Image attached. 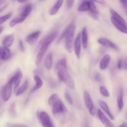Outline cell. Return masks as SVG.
I'll use <instances>...</instances> for the list:
<instances>
[{
	"label": "cell",
	"mask_w": 127,
	"mask_h": 127,
	"mask_svg": "<svg viewBox=\"0 0 127 127\" xmlns=\"http://www.w3.org/2000/svg\"><path fill=\"white\" fill-rule=\"evenodd\" d=\"M51 107H52V113L55 115L58 114H65L68 112L67 108L60 99L57 100Z\"/></svg>",
	"instance_id": "ba28073f"
},
{
	"label": "cell",
	"mask_w": 127,
	"mask_h": 127,
	"mask_svg": "<svg viewBox=\"0 0 127 127\" xmlns=\"http://www.w3.org/2000/svg\"><path fill=\"white\" fill-rule=\"evenodd\" d=\"M60 99L59 96L58 95V94H53L50 96V97L48 98V105L50 107H52L57 100H58Z\"/></svg>",
	"instance_id": "f1b7e54d"
},
{
	"label": "cell",
	"mask_w": 127,
	"mask_h": 127,
	"mask_svg": "<svg viewBox=\"0 0 127 127\" xmlns=\"http://www.w3.org/2000/svg\"><path fill=\"white\" fill-rule=\"evenodd\" d=\"M57 35H58L57 31H54L51 32L49 35H48L44 38V40L42 42V43L41 44L40 48L39 51L37 53V57H36L35 63L37 66H39L40 65L43 57H44L45 54L48 50V48L50 45L51 43L53 42V40L55 39L56 37H57Z\"/></svg>",
	"instance_id": "7a4b0ae2"
},
{
	"label": "cell",
	"mask_w": 127,
	"mask_h": 127,
	"mask_svg": "<svg viewBox=\"0 0 127 127\" xmlns=\"http://www.w3.org/2000/svg\"><path fill=\"white\" fill-rule=\"evenodd\" d=\"M117 68L119 69H127V56L119 60L117 62Z\"/></svg>",
	"instance_id": "83f0119b"
},
{
	"label": "cell",
	"mask_w": 127,
	"mask_h": 127,
	"mask_svg": "<svg viewBox=\"0 0 127 127\" xmlns=\"http://www.w3.org/2000/svg\"><path fill=\"white\" fill-rule=\"evenodd\" d=\"M19 48L20 50L21 51V52H24L25 50V48H24V43H23V42H22L21 40H20L19 42Z\"/></svg>",
	"instance_id": "d590c367"
},
{
	"label": "cell",
	"mask_w": 127,
	"mask_h": 127,
	"mask_svg": "<svg viewBox=\"0 0 127 127\" xmlns=\"http://www.w3.org/2000/svg\"><path fill=\"white\" fill-rule=\"evenodd\" d=\"M91 1H84L80 4L79 7H78V11L79 12H88L90 11L91 6Z\"/></svg>",
	"instance_id": "d6986e66"
},
{
	"label": "cell",
	"mask_w": 127,
	"mask_h": 127,
	"mask_svg": "<svg viewBox=\"0 0 127 127\" xmlns=\"http://www.w3.org/2000/svg\"><path fill=\"white\" fill-rule=\"evenodd\" d=\"M119 127H127V124L125 122L123 123V124H121Z\"/></svg>",
	"instance_id": "74e56055"
},
{
	"label": "cell",
	"mask_w": 127,
	"mask_h": 127,
	"mask_svg": "<svg viewBox=\"0 0 127 127\" xmlns=\"http://www.w3.org/2000/svg\"><path fill=\"white\" fill-rule=\"evenodd\" d=\"M57 74H58V79H60V81L64 83L70 89H75V83H74V81L71 77V76L70 75V74L69 73L67 68L66 69H63L60 71H58Z\"/></svg>",
	"instance_id": "277c9868"
},
{
	"label": "cell",
	"mask_w": 127,
	"mask_h": 127,
	"mask_svg": "<svg viewBox=\"0 0 127 127\" xmlns=\"http://www.w3.org/2000/svg\"><path fill=\"white\" fill-rule=\"evenodd\" d=\"M6 6H3V7H1V8H0V13H1V12H2V11H3V10L5 8H6Z\"/></svg>",
	"instance_id": "f35d334b"
},
{
	"label": "cell",
	"mask_w": 127,
	"mask_h": 127,
	"mask_svg": "<svg viewBox=\"0 0 127 127\" xmlns=\"http://www.w3.org/2000/svg\"><path fill=\"white\" fill-rule=\"evenodd\" d=\"M100 89V93L102 94V95H103L105 97H109L110 96V93H109L108 89L105 88L104 86H101L99 88Z\"/></svg>",
	"instance_id": "f546056e"
},
{
	"label": "cell",
	"mask_w": 127,
	"mask_h": 127,
	"mask_svg": "<svg viewBox=\"0 0 127 127\" xmlns=\"http://www.w3.org/2000/svg\"><path fill=\"white\" fill-rule=\"evenodd\" d=\"M99 104L100 107L101 108V109L103 110V111H104V112L108 115V117L110 118V120H114V119H115V117H114V115H113V114L111 113V112H110L107 104L105 101H104V100H99Z\"/></svg>",
	"instance_id": "9a60e30c"
},
{
	"label": "cell",
	"mask_w": 127,
	"mask_h": 127,
	"mask_svg": "<svg viewBox=\"0 0 127 127\" xmlns=\"http://www.w3.org/2000/svg\"><path fill=\"white\" fill-rule=\"evenodd\" d=\"M67 68V63L66 60L65 58H62L58 62H57V64H56V69L57 71L61 70L63 69H66Z\"/></svg>",
	"instance_id": "4316f807"
},
{
	"label": "cell",
	"mask_w": 127,
	"mask_h": 127,
	"mask_svg": "<svg viewBox=\"0 0 127 127\" xmlns=\"http://www.w3.org/2000/svg\"><path fill=\"white\" fill-rule=\"evenodd\" d=\"M63 3V0L56 1L55 3L52 6V7H51L49 11L50 15H51V16H54V15L57 14L58 13V11H59L60 7H62Z\"/></svg>",
	"instance_id": "ffe728a7"
},
{
	"label": "cell",
	"mask_w": 127,
	"mask_h": 127,
	"mask_svg": "<svg viewBox=\"0 0 127 127\" xmlns=\"http://www.w3.org/2000/svg\"><path fill=\"white\" fill-rule=\"evenodd\" d=\"M83 99H84V104L87 109L89 110V113L92 116H94L95 115V109L94 107V103L92 100L90 94H89L87 91H85L83 93Z\"/></svg>",
	"instance_id": "52a82bcc"
},
{
	"label": "cell",
	"mask_w": 127,
	"mask_h": 127,
	"mask_svg": "<svg viewBox=\"0 0 127 127\" xmlns=\"http://www.w3.org/2000/svg\"><path fill=\"white\" fill-rule=\"evenodd\" d=\"M11 57H12V53H11L10 50L9 48H4V47H2V53H1L0 60H1L6 61L9 60Z\"/></svg>",
	"instance_id": "603a6c76"
},
{
	"label": "cell",
	"mask_w": 127,
	"mask_h": 127,
	"mask_svg": "<svg viewBox=\"0 0 127 127\" xmlns=\"http://www.w3.org/2000/svg\"><path fill=\"white\" fill-rule=\"evenodd\" d=\"M76 31V25L74 22H72L66 28L59 38L58 42H60L63 38L65 39V48L67 52L71 53L73 50V44L74 42V33Z\"/></svg>",
	"instance_id": "6da1fadb"
},
{
	"label": "cell",
	"mask_w": 127,
	"mask_h": 127,
	"mask_svg": "<svg viewBox=\"0 0 127 127\" xmlns=\"http://www.w3.org/2000/svg\"><path fill=\"white\" fill-rule=\"evenodd\" d=\"M120 3L124 7L127 9V1H120Z\"/></svg>",
	"instance_id": "8d00e7d4"
},
{
	"label": "cell",
	"mask_w": 127,
	"mask_h": 127,
	"mask_svg": "<svg viewBox=\"0 0 127 127\" xmlns=\"http://www.w3.org/2000/svg\"><path fill=\"white\" fill-rule=\"evenodd\" d=\"M84 127H89V125H86V126Z\"/></svg>",
	"instance_id": "ee69618b"
},
{
	"label": "cell",
	"mask_w": 127,
	"mask_h": 127,
	"mask_svg": "<svg viewBox=\"0 0 127 127\" xmlns=\"http://www.w3.org/2000/svg\"><path fill=\"white\" fill-rule=\"evenodd\" d=\"M74 3V1H66V8L68 9H70L72 8L73 6V4Z\"/></svg>",
	"instance_id": "d6a6232c"
},
{
	"label": "cell",
	"mask_w": 127,
	"mask_h": 127,
	"mask_svg": "<svg viewBox=\"0 0 127 127\" xmlns=\"http://www.w3.org/2000/svg\"><path fill=\"white\" fill-rule=\"evenodd\" d=\"M81 33H78L74 40L73 47L76 56L78 59L80 58L81 53Z\"/></svg>",
	"instance_id": "30bf717a"
},
{
	"label": "cell",
	"mask_w": 127,
	"mask_h": 127,
	"mask_svg": "<svg viewBox=\"0 0 127 127\" xmlns=\"http://www.w3.org/2000/svg\"><path fill=\"white\" fill-rule=\"evenodd\" d=\"M110 56L109 55H105L102 58L99 64V68L102 70H105L109 66V64L110 62Z\"/></svg>",
	"instance_id": "ac0fdd59"
},
{
	"label": "cell",
	"mask_w": 127,
	"mask_h": 127,
	"mask_svg": "<svg viewBox=\"0 0 127 127\" xmlns=\"http://www.w3.org/2000/svg\"><path fill=\"white\" fill-rule=\"evenodd\" d=\"M2 47H1V46H0V57H1V53H2Z\"/></svg>",
	"instance_id": "60d3db41"
},
{
	"label": "cell",
	"mask_w": 127,
	"mask_h": 127,
	"mask_svg": "<svg viewBox=\"0 0 127 127\" xmlns=\"http://www.w3.org/2000/svg\"><path fill=\"white\" fill-rule=\"evenodd\" d=\"M13 83L10 79L9 81L4 86L1 90V95L4 102H7L9 100L12 95Z\"/></svg>",
	"instance_id": "5b68a950"
},
{
	"label": "cell",
	"mask_w": 127,
	"mask_h": 127,
	"mask_svg": "<svg viewBox=\"0 0 127 127\" xmlns=\"http://www.w3.org/2000/svg\"><path fill=\"white\" fill-rule=\"evenodd\" d=\"M7 126L9 127H29L25 125H22V124H9L7 125Z\"/></svg>",
	"instance_id": "e575fe53"
},
{
	"label": "cell",
	"mask_w": 127,
	"mask_h": 127,
	"mask_svg": "<svg viewBox=\"0 0 127 127\" xmlns=\"http://www.w3.org/2000/svg\"><path fill=\"white\" fill-rule=\"evenodd\" d=\"M97 114L99 120L105 127H116L112 123V122L105 116V114L102 112L100 109H98L97 111Z\"/></svg>",
	"instance_id": "7c38bea8"
},
{
	"label": "cell",
	"mask_w": 127,
	"mask_h": 127,
	"mask_svg": "<svg viewBox=\"0 0 127 127\" xmlns=\"http://www.w3.org/2000/svg\"><path fill=\"white\" fill-rule=\"evenodd\" d=\"M34 80L35 81V86L31 89V93H33V92L36 91L38 90V89H40L43 86V81H42V79H41L40 77L38 75H35L34 76Z\"/></svg>",
	"instance_id": "cb8c5ba5"
},
{
	"label": "cell",
	"mask_w": 127,
	"mask_h": 127,
	"mask_svg": "<svg viewBox=\"0 0 127 127\" xmlns=\"http://www.w3.org/2000/svg\"><path fill=\"white\" fill-rule=\"evenodd\" d=\"M81 40L83 48H86L88 46V33L86 27H83L81 33Z\"/></svg>",
	"instance_id": "e0dca14e"
},
{
	"label": "cell",
	"mask_w": 127,
	"mask_h": 127,
	"mask_svg": "<svg viewBox=\"0 0 127 127\" xmlns=\"http://www.w3.org/2000/svg\"><path fill=\"white\" fill-rule=\"evenodd\" d=\"M53 66V55L48 53L44 60V66L47 70H50Z\"/></svg>",
	"instance_id": "7402d4cb"
},
{
	"label": "cell",
	"mask_w": 127,
	"mask_h": 127,
	"mask_svg": "<svg viewBox=\"0 0 127 127\" xmlns=\"http://www.w3.org/2000/svg\"><path fill=\"white\" fill-rule=\"evenodd\" d=\"M26 18H27V17H26V16H24V15L20 14L19 15V16H17V17H15V18H14L13 19L11 20V21L10 22V23H9V26L11 27H14L16 25L23 22L26 19Z\"/></svg>",
	"instance_id": "44dd1931"
},
{
	"label": "cell",
	"mask_w": 127,
	"mask_h": 127,
	"mask_svg": "<svg viewBox=\"0 0 127 127\" xmlns=\"http://www.w3.org/2000/svg\"><path fill=\"white\" fill-rule=\"evenodd\" d=\"M40 35V31H37L35 32H32V33H30L26 37V42L29 43V44L32 45L34 44L36 42H37V39L39 37Z\"/></svg>",
	"instance_id": "5bb4252c"
},
{
	"label": "cell",
	"mask_w": 127,
	"mask_h": 127,
	"mask_svg": "<svg viewBox=\"0 0 127 127\" xmlns=\"http://www.w3.org/2000/svg\"><path fill=\"white\" fill-rule=\"evenodd\" d=\"M4 30V27L3 26H0V34L2 33V32Z\"/></svg>",
	"instance_id": "ab89813d"
},
{
	"label": "cell",
	"mask_w": 127,
	"mask_h": 127,
	"mask_svg": "<svg viewBox=\"0 0 127 127\" xmlns=\"http://www.w3.org/2000/svg\"><path fill=\"white\" fill-rule=\"evenodd\" d=\"M29 86V81L27 80H26L24 82L23 84H22L21 86H20L19 88H17L16 91V95L17 96H19V95H21L22 93H24L25 91H26L28 88Z\"/></svg>",
	"instance_id": "d4e9b609"
},
{
	"label": "cell",
	"mask_w": 127,
	"mask_h": 127,
	"mask_svg": "<svg viewBox=\"0 0 127 127\" xmlns=\"http://www.w3.org/2000/svg\"><path fill=\"white\" fill-rule=\"evenodd\" d=\"M94 79H95V81L98 82V83H100L102 81L101 75L98 73H95V74L94 75Z\"/></svg>",
	"instance_id": "836d02e7"
},
{
	"label": "cell",
	"mask_w": 127,
	"mask_h": 127,
	"mask_svg": "<svg viewBox=\"0 0 127 127\" xmlns=\"http://www.w3.org/2000/svg\"><path fill=\"white\" fill-rule=\"evenodd\" d=\"M22 79V71H21V69H18L16 71V73H14L13 76H12V78H11V81H12L14 86V89L15 91H16V89L19 88L20 85V83H21V81Z\"/></svg>",
	"instance_id": "8fae6325"
},
{
	"label": "cell",
	"mask_w": 127,
	"mask_h": 127,
	"mask_svg": "<svg viewBox=\"0 0 127 127\" xmlns=\"http://www.w3.org/2000/svg\"><path fill=\"white\" fill-rule=\"evenodd\" d=\"M15 35L13 33H11V34H9L7 35H6L4 37V38L2 40V46L4 48H9L13 43L14 40Z\"/></svg>",
	"instance_id": "2e32d148"
},
{
	"label": "cell",
	"mask_w": 127,
	"mask_h": 127,
	"mask_svg": "<svg viewBox=\"0 0 127 127\" xmlns=\"http://www.w3.org/2000/svg\"><path fill=\"white\" fill-rule=\"evenodd\" d=\"M110 12L111 14V22L114 26L124 33L127 34V23L125 20L115 10L110 9Z\"/></svg>",
	"instance_id": "3957f363"
},
{
	"label": "cell",
	"mask_w": 127,
	"mask_h": 127,
	"mask_svg": "<svg viewBox=\"0 0 127 127\" xmlns=\"http://www.w3.org/2000/svg\"><path fill=\"white\" fill-rule=\"evenodd\" d=\"M4 1H1V0H0V5L2 4V3H4Z\"/></svg>",
	"instance_id": "b9f144b4"
},
{
	"label": "cell",
	"mask_w": 127,
	"mask_h": 127,
	"mask_svg": "<svg viewBox=\"0 0 127 127\" xmlns=\"http://www.w3.org/2000/svg\"><path fill=\"white\" fill-rule=\"evenodd\" d=\"M125 13H126V14L127 16V9H125Z\"/></svg>",
	"instance_id": "7bdbcfd3"
},
{
	"label": "cell",
	"mask_w": 127,
	"mask_h": 127,
	"mask_svg": "<svg viewBox=\"0 0 127 127\" xmlns=\"http://www.w3.org/2000/svg\"><path fill=\"white\" fill-rule=\"evenodd\" d=\"M32 10V6L31 4L30 3H27L24 5V7L22 8V11H21V14L24 15V16H26V17H28L29 16V14H31V11Z\"/></svg>",
	"instance_id": "484cf974"
},
{
	"label": "cell",
	"mask_w": 127,
	"mask_h": 127,
	"mask_svg": "<svg viewBox=\"0 0 127 127\" xmlns=\"http://www.w3.org/2000/svg\"><path fill=\"white\" fill-rule=\"evenodd\" d=\"M124 89L122 87L119 88V92H118L117 99V103L118 109L120 112L123 110V108L124 106Z\"/></svg>",
	"instance_id": "4fadbf2b"
},
{
	"label": "cell",
	"mask_w": 127,
	"mask_h": 127,
	"mask_svg": "<svg viewBox=\"0 0 127 127\" xmlns=\"http://www.w3.org/2000/svg\"><path fill=\"white\" fill-rule=\"evenodd\" d=\"M38 119L42 127H55L48 113L41 111L38 113Z\"/></svg>",
	"instance_id": "8992f818"
},
{
	"label": "cell",
	"mask_w": 127,
	"mask_h": 127,
	"mask_svg": "<svg viewBox=\"0 0 127 127\" xmlns=\"http://www.w3.org/2000/svg\"><path fill=\"white\" fill-rule=\"evenodd\" d=\"M12 12H11L6 14L4 15V16H1V17H0V25L3 24L4 22H5L6 21H7L8 19H9L11 17V16H12Z\"/></svg>",
	"instance_id": "4dcf8cb0"
},
{
	"label": "cell",
	"mask_w": 127,
	"mask_h": 127,
	"mask_svg": "<svg viewBox=\"0 0 127 127\" xmlns=\"http://www.w3.org/2000/svg\"><path fill=\"white\" fill-rule=\"evenodd\" d=\"M97 42L98 43H100L103 47H105L106 48H112V49L115 50L117 51L119 50V47H117V45L115 43L112 42L110 40L105 38V37H100V38H99L97 40Z\"/></svg>",
	"instance_id": "9c48e42d"
},
{
	"label": "cell",
	"mask_w": 127,
	"mask_h": 127,
	"mask_svg": "<svg viewBox=\"0 0 127 127\" xmlns=\"http://www.w3.org/2000/svg\"><path fill=\"white\" fill-rule=\"evenodd\" d=\"M64 97H65L66 100L67 102L70 105H73V100L72 97L71 96L70 94L68 91H65L64 92Z\"/></svg>",
	"instance_id": "1f68e13d"
}]
</instances>
